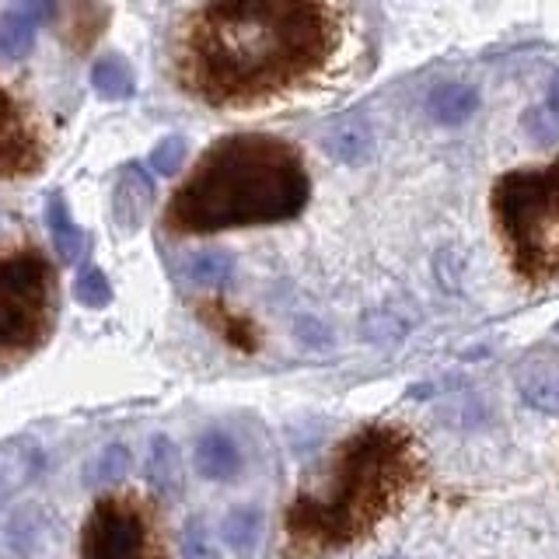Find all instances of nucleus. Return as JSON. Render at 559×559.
Listing matches in <instances>:
<instances>
[{
  "label": "nucleus",
  "mask_w": 559,
  "mask_h": 559,
  "mask_svg": "<svg viewBox=\"0 0 559 559\" xmlns=\"http://www.w3.org/2000/svg\"><path fill=\"white\" fill-rule=\"evenodd\" d=\"M336 46L322 0H206L182 32L179 81L210 105L255 102L314 74Z\"/></svg>",
  "instance_id": "1"
},
{
  "label": "nucleus",
  "mask_w": 559,
  "mask_h": 559,
  "mask_svg": "<svg viewBox=\"0 0 559 559\" xmlns=\"http://www.w3.org/2000/svg\"><path fill=\"white\" fill-rule=\"evenodd\" d=\"M424 483V448L399 424H367L340 441L287 503V552L314 559L364 542Z\"/></svg>",
  "instance_id": "2"
},
{
  "label": "nucleus",
  "mask_w": 559,
  "mask_h": 559,
  "mask_svg": "<svg viewBox=\"0 0 559 559\" xmlns=\"http://www.w3.org/2000/svg\"><path fill=\"white\" fill-rule=\"evenodd\" d=\"M311 200L297 147L266 133H231L210 147L165 210L171 235L294 221Z\"/></svg>",
  "instance_id": "3"
},
{
  "label": "nucleus",
  "mask_w": 559,
  "mask_h": 559,
  "mask_svg": "<svg viewBox=\"0 0 559 559\" xmlns=\"http://www.w3.org/2000/svg\"><path fill=\"white\" fill-rule=\"evenodd\" d=\"M489 214L521 280H559V162L500 175L489 192Z\"/></svg>",
  "instance_id": "4"
},
{
  "label": "nucleus",
  "mask_w": 559,
  "mask_h": 559,
  "mask_svg": "<svg viewBox=\"0 0 559 559\" xmlns=\"http://www.w3.org/2000/svg\"><path fill=\"white\" fill-rule=\"evenodd\" d=\"M57 322V270L39 249L0 252V364L43 349Z\"/></svg>",
  "instance_id": "5"
},
{
  "label": "nucleus",
  "mask_w": 559,
  "mask_h": 559,
  "mask_svg": "<svg viewBox=\"0 0 559 559\" xmlns=\"http://www.w3.org/2000/svg\"><path fill=\"white\" fill-rule=\"evenodd\" d=\"M78 559H171L154 507L136 493L102 497L81 528Z\"/></svg>",
  "instance_id": "6"
},
{
  "label": "nucleus",
  "mask_w": 559,
  "mask_h": 559,
  "mask_svg": "<svg viewBox=\"0 0 559 559\" xmlns=\"http://www.w3.org/2000/svg\"><path fill=\"white\" fill-rule=\"evenodd\" d=\"M43 162L39 140H35L28 119L17 109V102L0 87V179L28 175Z\"/></svg>",
  "instance_id": "7"
},
{
  "label": "nucleus",
  "mask_w": 559,
  "mask_h": 559,
  "mask_svg": "<svg viewBox=\"0 0 559 559\" xmlns=\"http://www.w3.org/2000/svg\"><path fill=\"white\" fill-rule=\"evenodd\" d=\"M57 535H60L57 518L39 503L14 507V514L8 518V546L22 559H39L57 542Z\"/></svg>",
  "instance_id": "8"
},
{
  "label": "nucleus",
  "mask_w": 559,
  "mask_h": 559,
  "mask_svg": "<svg viewBox=\"0 0 559 559\" xmlns=\"http://www.w3.org/2000/svg\"><path fill=\"white\" fill-rule=\"evenodd\" d=\"M154 206V182L151 175L144 171V165H127L116 182V192H112V214H116V224L122 231H136L140 224L147 221Z\"/></svg>",
  "instance_id": "9"
},
{
  "label": "nucleus",
  "mask_w": 559,
  "mask_h": 559,
  "mask_svg": "<svg viewBox=\"0 0 559 559\" xmlns=\"http://www.w3.org/2000/svg\"><path fill=\"white\" fill-rule=\"evenodd\" d=\"M192 465L210 483H227L241 472V451L235 437L227 430H206L200 433L197 448H192Z\"/></svg>",
  "instance_id": "10"
},
{
  "label": "nucleus",
  "mask_w": 559,
  "mask_h": 559,
  "mask_svg": "<svg viewBox=\"0 0 559 559\" xmlns=\"http://www.w3.org/2000/svg\"><path fill=\"white\" fill-rule=\"evenodd\" d=\"M479 109V92L465 81H441L427 95V112L441 127H462Z\"/></svg>",
  "instance_id": "11"
},
{
  "label": "nucleus",
  "mask_w": 559,
  "mask_h": 559,
  "mask_svg": "<svg viewBox=\"0 0 559 559\" xmlns=\"http://www.w3.org/2000/svg\"><path fill=\"white\" fill-rule=\"evenodd\" d=\"M200 319L217 332V336L227 343V346H235V349H245V354H255L259 349V325L249 319V314H241V311H231V308H224L221 301L214 305H200Z\"/></svg>",
  "instance_id": "12"
},
{
  "label": "nucleus",
  "mask_w": 559,
  "mask_h": 559,
  "mask_svg": "<svg viewBox=\"0 0 559 559\" xmlns=\"http://www.w3.org/2000/svg\"><path fill=\"white\" fill-rule=\"evenodd\" d=\"M147 483L157 489L162 497H175L186 483V468H182V451L171 441L168 433L151 437V459H147Z\"/></svg>",
  "instance_id": "13"
},
{
  "label": "nucleus",
  "mask_w": 559,
  "mask_h": 559,
  "mask_svg": "<svg viewBox=\"0 0 559 559\" xmlns=\"http://www.w3.org/2000/svg\"><path fill=\"white\" fill-rule=\"evenodd\" d=\"M46 227H49V238H52L57 255L63 262H78V255L84 252V235L74 224V217H70V210H67L60 192H52L49 203H46Z\"/></svg>",
  "instance_id": "14"
},
{
  "label": "nucleus",
  "mask_w": 559,
  "mask_h": 559,
  "mask_svg": "<svg viewBox=\"0 0 559 559\" xmlns=\"http://www.w3.org/2000/svg\"><path fill=\"white\" fill-rule=\"evenodd\" d=\"M325 151L343 165H360L371 154V130L364 119H343L325 133Z\"/></svg>",
  "instance_id": "15"
},
{
  "label": "nucleus",
  "mask_w": 559,
  "mask_h": 559,
  "mask_svg": "<svg viewBox=\"0 0 559 559\" xmlns=\"http://www.w3.org/2000/svg\"><path fill=\"white\" fill-rule=\"evenodd\" d=\"M221 538L227 542V549H235L238 556L249 559L259 549V538H262L259 507H235V511H227L221 524Z\"/></svg>",
  "instance_id": "16"
},
{
  "label": "nucleus",
  "mask_w": 559,
  "mask_h": 559,
  "mask_svg": "<svg viewBox=\"0 0 559 559\" xmlns=\"http://www.w3.org/2000/svg\"><path fill=\"white\" fill-rule=\"evenodd\" d=\"M231 276H235V259L221 249H203L186 262V280L197 287H206V290L227 287Z\"/></svg>",
  "instance_id": "17"
},
{
  "label": "nucleus",
  "mask_w": 559,
  "mask_h": 559,
  "mask_svg": "<svg viewBox=\"0 0 559 559\" xmlns=\"http://www.w3.org/2000/svg\"><path fill=\"white\" fill-rule=\"evenodd\" d=\"M518 389L532 409L546 413V416H559V371H552V367L528 371L518 381Z\"/></svg>",
  "instance_id": "18"
},
{
  "label": "nucleus",
  "mask_w": 559,
  "mask_h": 559,
  "mask_svg": "<svg viewBox=\"0 0 559 559\" xmlns=\"http://www.w3.org/2000/svg\"><path fill=\"white\" fill-rule=\"evenodd\" d=\"M32 46H35V22H28L17 8L0 14V57L22 60L32 52Z\"/></svg>",
  "instance_id": "19"
},
{
  "label": "nucleus",
  "mask_w": 559,
  "mask_h": 559,
  "mask_svg": "<svg viewBox=\"0 0 559 559\" xmlns=\"http://www.w3.org/2000/svg\"><path fill=\"white\" fill-rule=\"evenodd\" d=\"M92 84L102 98L109 102H122L133 95V70L122 63L119 57H102L92 67Z\"/></svg>",
  "instance_id": "20"
},
{
  "label": "nucleus",
  "mask_w": 559,
  "mask_h": 559,
  "mask_svg": "<svg viewBox=\"0 0 559 559\" xmlns=\"http://www.w3.org/2000/svg\"><path fill=\"white\" fill-rule=\"evenodd\" d=\"M133 468V454L127 444H109L105 451H98V459L92 465V472H87V479L92 483H105V486H116L130 476Z\"/></svg>",
  "instance_id": "21"
},
{
  "label": "nucleus",
  "mask_w": 559,
  "mask_h": 559,
  "mask_svg": "<svg viewBox=\"0 0 559 559\" xmlns=\"http://www.w3.org/2000/svg\"><path fill=\"white\" fill-rule=\"evenodd\" d=\"M74 297L84 305V308H105L112 301V284L109 276H105L98 266H87L78 273L74 280Z\"/></svg>",
  "instance_id": "22"
},
{
  "label": "nucleus",
  "mask_w": 559,
  "mask_h": 559,
  "mask_svg": "<svg viewBox=\"0 0 559 559\" xmlns=\"http://www.w3.org/2000/svg\"><path fill=\"white\" fill-rule=\"evenodd\" d=\"M182 556L186 559H221L217 546H214V535H210L206 521L197 514L186 521V532H182Z\"/></svg>",
  "instance_id": "23"
},
{
  "label": "nucleus",
  "mask_w": 559,
  "mask_h": 559,
  "mask_svg": "<svg viewBox=\"0 0 559 559\" xmlns=\"http://www.w3.org/2000/svg\"><path fill=\"white\" fill-rule=\"evenodd\" d=\"M186 151H189V144L182 136H165L162 144L151 151V168L157 175H175L186 165Z\"/></svg>",
  "instance_id": "24"
},
{
  "label": "nucleus",
  "mask_w": 559,
  "mask_h": 559,
  "mask_svg": "<svg viewBox=\"0 0 559 559\" xmlns=\"http://www.w3.org/2000/svg\"><path fill=\"white\" fill-rule=\"evenodd\" d=\"M524 127H528L542 144H552V140L559 136V116L549 112V109H528V116H524Z\"/></svg>",
  "instance_id": "25"
},
{
  "label": "nucleus",
  "mask_w": 559,
  "mask_h": 559,
  "mask_svg": "<svg viewBox=\"0 0 559 559\" xmlns=\"http://www.w3.org/2000/svg\"><path fill=\"white\" fill-rule=\"evenodd\" d=\"M17 11H22L28 22H49L52 14H57V0H17Z\"/></svg>",
  "instance_id": "26"
},
{
  "label": "nucleus",
  "mask_w": 559,
  "mask_h": 559,
  "mask_svg": "<svg viewBox=\"0 0 559 559\" xmlns=\"http://www.w3.org/2000/svg\"><path fill=\"white\" fill-rule=\"evenodd\" d=\"M297 336L308 340L311 346H325L329 343V332L319 322H314V319H301V322H297Z\"/></svg>",
  "instance_id": "27"
},
{
  "label": "nucleus",
  "mask_w": 559,
  "mask_h": 559,
  "mask_svg": "<svg viewBox=\"0 0 559 559\" xmlns=\"http://www.w3.org/2000/svg\"><path fill=\"white\" fill-rule=\"evenodd\" d=\"M549 112L559 116V74L552 78V87H549Z\"/></svg>",
  "instance_id": "28"
}]
</instances>
